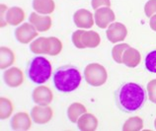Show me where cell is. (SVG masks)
Returning <instances> with one entry per match:
<instances>
[{"instance_id": "cell-10", "label": "cell", "mask_w": 156, "mask_h": 131, "mask_svg": "<svg viewBox=\"0 0 156 131\" xmlns=\"http://www.w3.org/2000/svg\"><path fill=\"white\" fill-rule=\"evenodd\" d=\"M73 22L79 29L88 30L91 29L95 25V20H94V14L87 9H78L73 14Z\"/></svg>"}, {"instance_id": "cell-13", "label": "cell", "mask_w": 156, "mask_h": 131, "mask_svg": "<svg viewBox=\"0 0 156 131\" xmlns=\"http://www.w3.org/2000/svg\"><path fill=\"white\" fill-rule=\"evenodd\" d=\"M32 117L31 114L25 112H20L15 113L11 118V128L13 130H21L26 131L29 130L32 126Z\"/></svg>"}, {"instance_id": "cell-3", "label": "cell", "mask_w": 156, "mask_h": 131, "mask_svg": "<svg viewBox=\"0 0 156 131\" xmlns=\"http://www.w3.org/2000/svg\"><path fill=\"white\" fill-rule=\"evenodd\" d=\"M51 63L44 56H36L29 63L27 74L33 83L42 85L51 78Z\"/></svg>"}, {"instance_id": "cell-18", "label": "cell", "mask_w": 156, "mask_h": 131, "mask_svg": "<svg viewBox=\"0 0 156 131\" xmlns=\"http://www.w3.org/2000/svg\"><path fill=\"white\" fill-rule=\"evenodd\" d=\"M33 9L42 15H51L55 9L53 0H33Z\"/></svg>"}, {"instance_id": "cell-21", "label": "cell", "mask_w": 156, "mask_h": 131, "mask_svg": "<svg viewBox=\"0 0 156 131\" xmlns=\"http://www.w3.org/2000/svg\"><path fill=\"white\" fill-rule=\"evenodd\" d=\"M87 112V109L80 103H72L67 109V117L72 123H77V120L79 119V117Z\"/></svg>"}, {"instance_id": "cell-8", "label": "cell", "mask_w": 156, "mask_h": 131, "mask_svg": "<svg viewBox=\"0 0 156 131\" xmlns=\"http://www.w3.org/2000/svg\"><path fill=\"white\" fill-rule=\"evenodd\" d=\"M31 117L37 124H46L51 120L53 110L50 105H37L31 110Z\"/></svg>"}, {"instance_id": "cell-22", "label": "cell", "mask_w": 156, "mask_h": 131, "mask_svg": "<svg viewBox=\"0 0 156 131\" xmlns=\"http://www.w3.org/2000/svg\"><path fill=\"white\" fill-rule=\"evenodd\" d=\"M14 110V105L12 102L7 98H0V118L7 119L9 118Z\"/></svg>"}, {"instance_id": "cell-24", "label": "cell", "mask_w": 156, "mask_h": 131, "mask_svg": "<svg viewBox=\"0 0 156 131\" xmlns=\"http://www.w3.org/2000/svg\"><path fill=\"white\" fill-rule=\"evenodd\" d=\"M46 38L40 36L34 40L30 44V50L35 54H46Z\"/></svg>"}, {"instance_id": "cell-23", "label": "cell", "mask_w": 156, "mask_h": 131, "mask_svg": "<svg viewBox=\"0 0 156 131\" xmlns=\"http://www.w3.org/2000/svg\"><path fill=\"white\" fill-rule=\"evenodd\" d=\"M143 128V120L139 116H133L126 120L122 125L124 131H139Z\"/></svg>"}, {"instance_id": "cell-7", "label": "cell", "mask_w": 156, "mask_h": 131, "mask_svg": "<svg viewBox=\"0 0 156 131\" xmlns=\"http://www.w3.org/2000/svg\"><path fill=\"white\" fill-rule=\"evenodd\" d=\"M95 24L100 29H107L116 20V15L111 7H101L94 13Z\"/></svg>"}, {"instance_id": "cell-30", "label": "cell", "mask_w": 156, "mask_h": 131, "mask_svg": "<svg viewBox=\"0 0 156 131\" xmlns=\"http://www.w3.org/2000/svg\"><path fill=\"white\" fill-rule=\"evenodd\" d=\"M8 8L5 4H1L0 5V11H1V20H0V27L3 28L6 25H8L6 22V13H7Z\"/></svg>"}, {"instance_id": "cell-19", "label": "cell", "mask_w": 156, "mask_h": 131, "mask_svg": "<svg viewBox=\"0 0 156 131\" xmlns=\"http://www.w3.org/2000/svg\"><path fill=\"white\" fill-rule=\"evenodd\" d=\"M46 54L51 56L58 55L62 50V43L56 36L46 38Z\"/></svg>"}, {"instance_id": "cell-25", "label": "cell", "mask_w": 156, "mask_h": 131, "mask_svg": "<svg viewBox=\"0 0 156 131\" xmlns=\"http://www.w3.org/2000/svg\"><path fill=\"white\" fill-rule=\"evenodd\" d=\"M128 47H129V44L128 43H118L112 48V57L115 62L118 64H122V53Z\"/></svg>"}, {"instance_id": "cell-28", "label": "cell", "mask_w": 156, "mask_h": 131, "mask_svg": "<svg viewBox=\"0 0 156 131\" xmlns=\"http://www.w3.org/2000/svg\"><path fill=\"white\" fill-rule=\"evenodd\" d=\"M144 13L147 17L156 14V0H148L144 5Z\"/></svg>"}, {"instance_id": "cell-31", "label": "cell", "mask_w": 156, "mask_h": 131, "mask_svg": "<svg viewBox=\"0 0 156 131\" xmlns=\"http://www.w3.org/2000/svg\"><path fill=\"white\" fill-rule=\"evenodd\" d=\"M149 26L151 28V30L156 32V14H154L153 16H151L150 20H149Z\"/></svg>"}, {"instance_id": "cell-20", "label": "cell", "mask_w": 156, "mask_h": 131, "mask_svg": "<svg viewBox=\"0 0 156 131\" xmlns=\"http://www.w3.org/2000/svg\"><path fill=\"white\" fill-rule=\"evenodd\" d=\"M15 62V53L7 47H0V68L4 70Z\"/></svg>"}, {"instance_id": "cell-14", "label": "cell", "mask_w": 156, "mask_h": 131, "mask_svg": "<svg viewBox=\"0 0 156 131\" xmlns=\"http://www.w3.org/2000/svg\"><path fill=\"white\" fill-rule=\"evenodd\" d=\"M29 23H31L38 32H48L52 25V21L50 16H42L37 12L31 13L30 17H29Z\"/></svg>"}, {"instance_id": "cell-17", "label": "cell", "mask_w": 156, "mask_h": 131, "mask_svg": "<svg viewBox=\"0 0 156 131\" xmlns=\"http://www.w3.org/2000/svg\"><path fill=\"white\" fill-rule=\"evenodd\" d=\"M25 11L21 7L13 6L11 8H8L6 13V22L8 25L18 26L25 20Z\"/></svg>"}, {"instance_id": "cell-15", "label": "cell", "mask_w": 156, "mask_h": 131, "mask_svg": "<svg viewBox=\"0 0 156 131\" xmlns=\"http://www.w3.org/2000/svg\"><path fill=\"white\" fill-rule=\"evenodd\" d=\"M122 64H125L126 66H128L129 68H134L140 63L141 60L140 52L136 48L129 47L122 53Z\"/></svg>"}, {"instance_id": "cell-6", "label": "cell", "mask_w": 156, "mask_h": 131, "mask_svg": "<svg viewBox=\"0 0 156 131\" xmlns=\"http://www.w3.org/2000/svg\"><path fill=\"white\" fill-rule=\"evenodd\" d=\"M39 32L31 23H23L15 30V38L19 43L27 44L32 43L37 36Z\"/></svg>"}, {"instance_id": "cell-29", "label": "cell", "mask_w": 156, "mask_h": 131, "mask_svg": "<svg viewBox=\"0 0 156 131\" xmlns=\"http://www.w3.org/2000/svg\"><path fill=\"white\" fill-rule=\"evenodd\" d=\"M91 6L94 10L101 7H111V0H91Z\"/></svg>"}, {"instance_id": "cell-4", "label": "cell", "mask_w": 156, "mask_h": 131, "mask_svg": "<svg viewBox=\"0 0 156 131\" xmlns=\"http://www.w3.org/2000/svg\"><path fill=\"white\" fill-rule=\"evenodd\" d=\"M72 43L79 50L83 48H95L100 44L101 38L97 32L87 31L84 29H79L73 32L71 36Z\"/></svg>"}, {"instance_id": "cell-16", "label": "cell", "mask_w": 156, "mask_h": 131, "mask_svg": "<svg viewBox=\"0 0 156 131\" xmlns=\"http://www.w3.org/2000/svg\"><path fill=\"white\" fill-rule=\"evenodd\" d=\"M77 126L81 131H95L98 127V119L94 114L85 112L77 120Z\"/></svg>"}, {"instance_id": "cell-11", "label": "cell", "mask_w": 156, "mask_h": 131, "mask_svg": "<svg viewBox=\"0 0 156 131\" xmlns=\"http://www.w3.org/2000/svg\"><path fill=\"white\" fill-rule=\"evenodd\" d=\"M3 80L8 87L17 88L20 87L24 82L23 71L18 67H10L5 70L3 74Z\"/></svg>"}, {"instance_id": "cell-27", "label": "cell", "mask_w": 156, "mask_h": 131, "mask_svg": "<svg viewBox=\"0 0 156 131\" xmlns=\"http://www.w3.org/2000/svg\"><path fill=\"white\" fill-rule=\"evenodd\" d=\"M147 95L151 103L156 104V79H153L147 83Z\"/></svg>"}, {"instance_id": "cell-12", "label": "cell", "mask_w": 156, "mask_h": 131, "mask_svg": "<svg viewBox=\"0 0 156 131\" xmlns=\"http://www.w3.org/2000/svg\"><path fill=\"white\" fill-rule=\"evenodd\" d=\"M32 98L36 105H48L53 100V95L51 90L47 86H39L34 89Z\"/></svg>"}, {"instance_id": "cell-9", "label": "cell", "mask_w": 156, "mask_h": 131, "mask_svg": "<svg viewBox=\"0 0 156 131\" xmlns=\"http://www.w3.org/2000/svg\"><path fill=\"white\" fill-rule=\"evenodd\" d=\"M106 36L112 43H120L128 36V29L121 22H113L107 29Z\"/></svg>"}, {"instance_id": "cell-2", "label": "cell", "mask_w": 156, "mask_h": 131, "mask_svg": "<svg viewBox=\"0 0 156 131\" xmlns=\"http://www.w3.org/2000/svg\"><path fill=\"white\" fill-rule=\"evenodd\" d=\"M82 77L80 71L73 65L58 67L53 73L52 82L57 91L62 93L73 92L79 87Z\"/></svg>"}, {"instance_id": "cell-32", "label": "cell", "mask_w": 156, "mask_h": 131, "mask_svg": "<svg viewBox=\"0 0 156 131\" xmlns=\"http://www.w3.org/2000/svg\"><path fill=\"white\" fill-rule=\"evenodd\" d=\"M154 126H155V129H156V118H155V120H154Z\"/></svg>"}, {"instance_id": "cell-1", "label": "cell", "mask_w": 156, "mask_h": 131, "mask_svg": "<svg viewBox=\"0 0 156 131\" xmlns=\"http://www.w3.org/2000/svg\"><path fill=\"white\" fill-rule=\"evenodd\" d=\"M118 108L125 112H133L142 108L146 101V92L141 85L128 82L121 85L115 93Z\"/></svg>"}, {"instance_id": "cell-26", "label": "cell", "mask_w": 156, "mask_h": 131, "mask_svg": "<svg viewBox=\"0 0 156 131\" xmlns=\"http://www.w3.org/2000/svg\"><path fill=\"white\" fill-rule=\"evenodd\" d=\"M144 65L147 71L156 73V50L147 53L144 60Z\"/></svg>"}, {"instance_id": "cell-5", "label": "cell", "mask_w": 156, "mask_h": 131, "mask_svg": "<svg viewBox=\"0 0 156 131\" xmlns=\"http://www.w3.org/2000/svg\"><path fill=\"white\" fill-rule=\"evenodd\" d=\"M84 79L92 87H100L108 80V72L103 65L90 63L84 69Z\"/></svg>"}]
</instances>
